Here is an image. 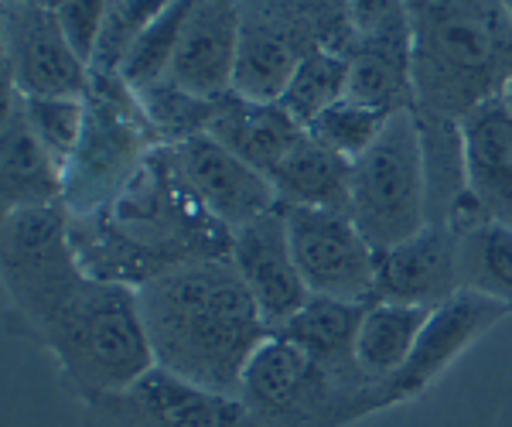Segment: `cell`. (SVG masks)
Returning a JSON list of instances; mask_svg holds the SVG:
<instances>
[{"label":"cell","mask_w":512,"mask_h":427,"mask_svg":"<svg viewBox=\"0 0 512 427\" xmlns=\"http://www.w3.org/2000/svg\"><path fill=\"white\" fill-rule=\"evenodd\" d=\"M69 209L4 216V287L31 335L55 356L76 400L134 387L154 369L137 287L86 274L72 250Z\"/></svg>","instance_id":"1"},{"label":"cell","mask_w":512,"mask_h":427,"mask_svg":"<svg viewBox=\"0 0 512 427\" xmlns=\"http://www.w3.org/2000/svg\"><path fill=\"white\" fill-rule=\"evenodd\" d=\"M69 219L82 270L127 287H140L192 260L233 253V229L195 199L171 144L154 147L110 205L93 216Z\"/></svg>","instance_id":"2"},{"label":"cell","mask_w":512,"mask_h":427,"mask_svg":"<svg viewBox=\"0 0 512 427\" xmlns=\"http://www.w3.org/2000/svg\"><path fill=\"white\" fill-rule=\"evenodd\" d=\"M154 366L239 397L253 352L270 339L233 257L192 260L137 287Z\"/></svg>","instance_id":"3"},{"label":"cell","mask_w":512,"mask_h":427,"mask_svg":"<svg viewBox=\"0 0 512 427\" xmlns=\"http://www.w3.org/2000/svg\"><path fill=\"white\" fill-rule=\"evenodd\" d=\"M414 110L458 123L512 76V18L499 0H407Z\"/></svg>","instance_id":"4"},{"label":"cell","mask_w":512,"mask_h":427,"mask_svg":"<svg viewBox=\"0 0 512 427\" xmlns=\"http://www.w3.org/2000/svg\"><path fill=\"white\" fill-rule=\"evenodd\" d=\"M243 404L267 427H349L393 407L390 383L352 363H325L274 335L253 352L239 387Z\"/></svg>","instance_id":"5"},{"label":"cell","mask_w":512,"mask_h":427,"mask_svg":"<svg viewBox=\"0 0 512 427\" xmlns=\"http://www.w3.org/2000/svg\"><path fill=\"white\" fill-rule=\"evenodd\" d=\"M349 216L376 253L431 223L427 151L414 106L393 113L376 144L352 161Z\"/></svg>","instance_id":"6"},{"label":"cell","mask_w":512,"mask_h":427,"mask_svg":"<svg viewBox=\"0 0 512 427\" xmlns=\"http://www.w3.org/2000/svg\"><path fill=\"white\" fill-rule=\"evenodd\" d=\"M161 141L147 120L137 93L120 76H93L86 93V127L76 154L65 164V209L69 216H93L117 199V192Z\"/></svg>","instance_id":"7"},{"label":"cell","mask_w":512,"mask_h":427,"mask_svg":"<svg viewBox=\"0 0 512 427\" xmlns=\"http://www.w3.org/2000/svg\"><path fill=\"white\" fill-rule=\"evenodd\" d=\"M79 427H267L243 397L205 390L154 366L134 387L86 400Z\"/></svg>","instance_id":"8"},{"label":"cell","mask_w":512,"mask_h":427,"mask_svg":"<svg viewBox=\"0 0 512 427\" xmlns=\"http://www.w3.org/2000/svg\"><path fill=\"white\" fill-rule=\"evenodd\" d=\"M280 212L308 291L352 305H373L379 253L359 233L349 212L308 205H280Z\"/></svg>","instance_id":"9"},{"label":"cell","mask_w":512,"mask_h":427,"mask_svg":"<svg viewBox=\"0 0 512 427\" xmlns=\"http://www.w3.org/2000/svg\"><path fill=\"white\" fill-rule=\"evenodd\" d=\"M4 82L18 96L62 100L86 96L93 69L72 52L55 11L41 4H4Z\"/></svg>","instance_id":"10"},{"label":"cell","mask_w":512,"mask_h":427,"mask_svg":"<svg viewBox=\"0 0 512 427\" xmlns=\"http://www.w3.org/2000/svg\"><path fill=\"white\" fill-rule=\"evenodd\" d=\"M171 147H175L181 175L195 192V199L226 229H239L280 209L274 182L263 171H256L253 164L236 158L212 134H195Z\"/></svg>","instance_id":"11"},{"label":"cell","mask_w":512,"mask_h":427,"mask_svg":"<svg viewBox=\"0 0 512 427\" xmlns=\"http://www.w3.org/2000/svg\"><path fill=\"white\" fill-rule=\"evenodd\" d=\"M243 4L239 0H195L181 28L168 79L198 100H222L233 93Z\"/></svg>","instance_id":"12"},{"label":"cell","mask_w":512,"mask_h":427,"mask_svg":"<svg viewBox=\"0 0 512 427\" xmlns=\"http://www.w3.org/2000/svg\"><path fill=\"white\" fill-rule=\"evenodd\" d=\"M229 257H233L243 284L250 287L260 315L267 318L270 332L284 325L311 298L308 284L297 270L280 209L233 229V253Z\"/></svg>","instance_id":"13"},{"label":"cell","mask_w":512,"mask_h":427,"mask_svg":"<svg viewBox=\"0 0 512 427\" xmlns=\"http://www.w3.org/2000/svg\"><path fill=\"white\" fill-rule=\"evenodd\" d=\"M506 315H509L506 305H499V301H492V298H482V294H472V291H458V294H451L448 301H441L437 308H431L424 328H420L414 352H410L403 369L390 380L396 404L420 397L461 352L482 339V335L489 332L492 325H499Z\"/></svg>","instance_id":"14"},{"label":"cell","mask_w":512,"mask_h":427,"mask_svg":"<svg viewBox=\"0 0 512 427\" xmlns=\"http://www.w3.org/2000/svg\"><path fill=\"white\" fill-rule=\"evenodd\" d=\"M458 291V233L454 226L427 223L410 240L379 250L376 301L437 308Z\"/></svg>","instance_id":"15"},{"label":"cell","mask_w":512,"mask_h":427,"mask_svg":"<svg viewBox=\"0 0 512 427\" xmlns=\"http://www.w3.org/2000/svg\"><path fill=\"white\" fill-rule=\"evenodd\" d=\"M65 202V161L55 158L24 117L21 96L4 82L0 117V205L7 212L48 209Z\"/></svg>","instance_id":"16"},{"label":"cell","mask_w":512,"mask_h":427,"mask_svg":"<svg viewBox=\"0 0 512 427\" xmlns=\"http://www.w3.org/2000/svg\"><path fill=\"white\" fill-rule=\"evenodd\" d=\"M465 195L485 219L512 226V120L489 96L458 120Z\"/></svg>","instance_id":"17"},{"label":"cell","mask_w":512,"mask_h":427,"mask_svg":"<svg viewBox=\"0 0 512 427\" xmlns=\"http://www.w3.org/2000/svg\"><path fill=\"white\" fill-rule=\"evenodd\" d=\"M308 28L311 18L284 24L280 14L267 18L263 11H243V38H239L233 93L246 96V100L277 103L304 55L315 52V48H332L311 41Z\"/></svg>","instance_id":"18"},{"label":"cell","mask_w":512,"mask_h":427,"mask_svg":"<svg viewBox=\"0 0 512 427\" xmlns=\"http://www.w3.org/2000/svg\"><path fill=\"white\" fill-rule=\"evenodd\" d=\"M209 134L219 144H226L236 158H243L270 178L277 164L308 137V127L297 123L280 103L246 100L239 93H229L216 103Z\"/></svg>","instance_id":"19"},{"label":"cell","mask_w":512,"mask_h":427,"mask_svg":"<svg viewBox=\"0 0 512 427\" xmlns=\"http://www.w3.org/2000/svg\"><path fill=\"white\" fill-rule=\"evenodd\" d=\"M349 100L396 113L414 106V72H410L407 14L376 31H366L349 52Z\"/></svg>","instance_id":"20"},{"label":"cell","mask_w":512,"mask_h":427,"mask_svg":"<svg viewBox=\"0 0 512 427\" xmlns=\"http://www.w3.org/2000/svg\"><path fill=\"white\" fill-rule=\"evenodd\" d=\"M427 315H431V308L400 305V301H373V305H366L352 346L355 366L369 380L390 383L410 359V352H414Z\"/></svg>","instance_id":"21"},{"label":"cell","mask_w":512,"mask_h":427,"mask_svg":"<svg viewBox=\"0 0 512 427\" xmlns=\"http://www.w3.org/2000/svg\"><path fill=\"white\" fill-rule=\"evenodd\" d=\"M349 175H352V161L328 151L325 144H318L308 134L277 164L270 182L277 188L280 205L349 212Z\"/></svg>","instance_id":"22"},{"label":"cell","mask_w":512,"mask_h":427,"mask_svg":"<svg viewBox=\"0 0 512 427\" xmlns=\"http://www.w3.org/2000/svg\"><path fill=\"white\" fill-rule=\"evenodd\" d=\"M458 233V287L512 308V226L472 219Z\"/></svg>","instance_id":"23"},{"label":"cell","mask_w":512,"mask_h":427,"mask_svg":"<svg viewBox=\"0 0 512 427\" xmlns=\"http://www.w3.org/2000/svg\"><path fill=\"white\" fill-rule=\"evenodd\" d=\"M362 311H366V305L311 294L284 325L274 328V335H284L287 342L311 352L315 359H325V363H352Z\"/></svg>","instance_id":"24"},{"label":"cell","mask_w":512,"mask_h":427,"mask_svg":"<svg viewBox=\"0 0 512 427\" xmlns=\"http://www.w3.org/2000/svg\"><path fill=\"white\" fill-rule=\"evenodd\" d=\"M349 52H338V48H315L301 59L294 69L287 89L280 93V106L287 113L308 127L318 113H325L328 106L345 100L349 96Z\"/></svg>","instance_id":"25"},{"label":"cell","mask_w":512,"mask_h":427,"mask_svg":"<svg viewBox=\"0 0 512 427\" xmlns=\"http://www.w3.org/2000/svg\"><path fill=\"white\" fill-rule=\"evenodd\" d=\"M195 0H171L168 7L140 31V38L130 45V52L123 55L117 76L127 82L134 93L154 86V82L168 79L171 72V59H175V48L181 38V28L188 21V11H192Z\"/></svg>","instance_id":"26"},{"label":"cell","mask_w":512,"mask_h":427,"mask_svg":"<svg viewBox=\"0 0 512 427\" xmlns=\"http://www.w3.org/2000/svg\"><path fill=\"white\" fill-rule=\"evenodd\" d=\"M140 106H144L147 120L154 123L161 144H181L195 134H209L212 113H216L219 100H198V96L185 93L171 79H161L154 86L137 93Z\"/></svg>","instance_id":"27"},{"label":"cell","mask_w":512,"mask_h":427,"mask_svg":"<svg viewBox=\"0 0 512 427\" xmlns=\"http://www.w3.org/2000/svg\"><path fill=\"white\" fill-rule=\"evenodd\" d=\"M390 117L393 113L376 110V106H366L345 96V100L332 103L325 113H318V117L308 123V134L315 137L318 144H325L328 151L342 154L345 161H355L359 154H366L369 147L376 144V137L383 134Z\"/></svg>","instance_id":"28"},{"label":"cell","mask_w":512,"mask_h":427,"mask_svg":"<svg viewBox=\"0 0 512 427\" xmlns=\"http://www.w3.org/2000/svg\"><path fill=\"white\" fill-rule=\"evenodd\" d=\"M168 4L171 0H110L106 4L103 38H99L96 59H93V76H117L130 45H134L140 31L158 18Z\"/></svg>","instance_id":"29"},{"label":"cell","mask_w":512,"mask_h":427,"mask_svg":"<svg viewBox=\"0 0 512 427\" xmlns=\"http://www.w3.org/2000/svg\"><path fill=\"white\" fill-rule=\"evenodd\" d=\"M24 117L35 127V134L52 147L55 158L69 164L76 154L82 127H86V96H62V100H31L21 96Z\"/></svg>","instance_id":"30"},{"label":"cell","mask_w":512,"mask_h":427,"mask_svg":"<svg viewBox=\"0 0 512 427\" xmlns=\"http://www.w3.org/2000/svg\"><path fill=\"white\" fill-rule=\"evenodd\" d=\"M106 4L110 0H69L55 11L59 28L65 41L72 45V52L93 69L99 38H103V24H106Z\"/></svg>","instance_id":"31"},{"label":"cell","mask_w":512,"mask_h":427,"mask_svg":"<svg viewBox=\"0 0 512 427\" xmlns=\"http://www.w3.org/2000/svg\"><path fill=\"white\" fill-rule=\"evenodd\" d=\"M403 7L407 0H349V24L359 35H366V31L403 18Z\"/></svg>","instance_id":"32"},{"label":"cell","mask_w":512,"mask_h":427,"mask_svg":"<svg viewBox=\"0 0 512 427\" xmlns=\"http://www.w3.org/2000/svg\"><path fill=\"white\" fill-rule=\"evenodd\" d=\"M499 100H502V106H506V113H509V120H512V76H509L506 82H502Z\"/></svg>","instance_id":"33"},{"label":"cell","mask_w":512,"mask_h":427,"mask_svg":"<svg viewBox=\"0 0 512 427\" xmlns=\"http://www.w3.org/2000/svg\"><path fill=\"white\" fill-rule=\"evenodd\" d=\"M41 7H48V11H59L62 4H69V0H38Z\"/></svg>","instance_id":"34"},{"label":"cell","mask_w":512,"mask_h":427,"mask_svg":"<svg viewBox=\"0 0 512 427\" xmlns=\"http://www.w3.org/2000/svg\"><path fill=\"white\" fill-rule=\"evenodd\" d=\"M499 4H502V11H506L509 18H512V0H499Z\"/></svg>","instance_id":"35"},{"label":"cell","mask_w":512,"mask_h":427,"mask_svg":"<svg viewBox=\"0 0 512 427\" xmlns=\"http://www.w3.org/2000/svg\"><path fill=\"white\" fill-rule=\"evenodd\" d=\"M4 4H38V0H4Z\"/></svg>","instance_id":"36"}]
</instances>
